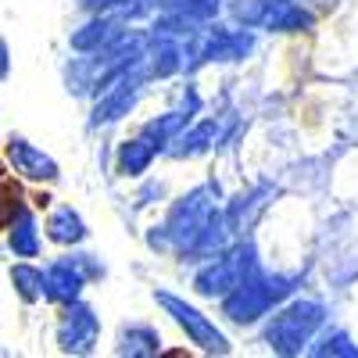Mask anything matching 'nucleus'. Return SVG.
Listing matches in <instances>:
<instances>
[{
    "mask_svg": "<svg viewBox=\"0 0 358 358\" xmlns=\"http://www.w3.org/2000/svg\"><path fill=\"white\" fill-rule=\"evenodd\" d=\"M222 204H226V197H222V187L215 179H204V183H194L190 190L169 197L162 226L169 229L176 262L197 265V262L212 258L233 244L236 233L229 229Z\"/></svg>",
    "mask_w": 358,
    "mask_h": 358,
    "instance_id": "obj_1",
    "label": "nucleus"
},
{
    "mask_svg": "<svg viewBox=\"0 0 358 358\" xmlns=\"http://www.w3.org/2000/svg\"><path fill=\"white\" fill-rule=\"evenodd\" d=\"M294 294H301V276L262 265L258 273H251L244 283H236L219 301V319L226 326H236V330H258Z\"/></svg>",
    "mask_w": 358,
    "mask_h": 358,
    "instance_id": "obj_2",
    "label": "nucleus"
},
{
    "mask_svg": "<svg viewBox=\"0 0 358 358\" xmlns=\"http://www.w3.org/2000/svg\"><path fill=\"white\" fill-rule=\"evenodd\" d=\"M326 322H330V305H326L322 297L294 294L290 301H283L258 326V344L268 355H280V358L308 355L312 341L319 337V330Z\"/></svg>",
    "mask_w": 358,
    "mask_h": 358,
    "instance_id": "obj_3",
    "label": "nucleus"
},
{
    "mask_svg": "<svg viewBox=\"0 0 358 358\" xmlns=\"http://www.w3.org/2000/svg\"><path fill=\"white\" fill-rule=\"evenodd\" d=\"M258 268H262V251L251 241V233L233 236L229 248H222L219 255H212V258H204V262L194 265L190 290L201 297V301L219 305L236 283H244L251 273H258Z\"/></svg>",
    "mask_w": 358,
    "mask_h": 358,
    "instance_id": "obj_4",
    "label": "nucleus"
},
{
    "mask_svg": "<svg viewBox=\"0 0 358 358\" xmlns=\"http://www.w3.org/2000/svg\"><path fill=\"white\" fill-rule=\"evenodd\" d=\"M151 301L158 305V312L176 326L179 337H183L194 351L215 355V358L233 355V341H229V334H226L222 319L208 315L201 305L190 301V297L176 294V290H169V287H155V290H151Z\"/></svg>",
    "mask_w": 358,
    "mask_h": 358,
    "instance_id": "obj_5",
    "label": "nucleus"
},
{
    "mask_svg": "<svg viewBox=\"0 0 358 358\" xmlns=\"http://www.w3.org/2000/svg\"><path fill=\"white\" fill-rule=\"evenodd\" d=\"M222 18L258 29L265 36H308L319 25L308 0H226Z\"/></svg>",
    "mask_w": 358,
    "mask_h": 358,
    "instance_id": "obj_6",
    "label": "nucleus"
},
{
    "mask_svg": "<svg viewBox=\"0 0 358 358\" xmlns=\"http://www.w3.org/2000/svg\"><path fill=\"white\" fill-rule=\"evenodd\" d=\"M43 273H47V297L43 301L62 308V305L79 301L90 283H101L108 276V268L97 255H90L83 248H65V255H57L54 262L43 265Z\"/></svg>",
    "mask_w": 358,
    "mask_h": 358,
    "instance_id": "obj_7",
    "label": "nucleus"
},
{
    "mask_svg": "<svg viewBox=\"0 0 358 358\" xmlns=\"http://www.w3.org/2000/svg\"><path fill=\"white\" fill-rule=\"evenodd\" d=\"M258 50V29L215 18L194 43V76L208 65H244Z\"/></svg>",
    "mask_w": 358,
    "mask_h": 358,
    "instance_id": "obj_8",
    "label": "nucleus"
},
{
    "mask_svg": "<svg viewBox=\"0 0 358 358\" xmlns=\"http://www.w3.org/2000/svg\"><path fill=\"white\" fill-rule=\"evenodd\" d=\"M151 83L155 79L147 72V65H136L126 76H118L111 86H104L101 94L90 101V129H111L118 122H126L129 115H136V108L143 104Z\"/></svg>",
    "mask_w": 358,
    "mask_h": 358,
    "instance_id": "obj_9",
    "label": "nucleus"
},
{
    "mask_svg": "<svg viewBox=\"0 0 358 358\" xmlns=\"http://www.w3.org/2000/svg\"><path fill=\"white\" fill-rule=\"evenodd\" d=\"M197 115H204V94L197 90L194 76H187V79H183V86H179L176 104H169L165 111H158V115H151V118H143L136 133L151 140V143L158 147V151H162V158H165L169 143H172V140H179V133H183Z\"/></svg>",
    "mask_w": 358,
    "mask_h": 358,
    "instance_id": "obj_10",
    "label": "nucleus"
},
{
    "mask_svg": "<svg viewBox=\"0 0 358 358\" xmlns=\"http://www.w3.org/2000/svg\"><path fill=\"white\" fill-rule=\"evenodd\" d=\"M101 334H104V322H101V312L79 297L72 305H62L57 308V322H54V344L62 355H94L101 348Z\"/></svg>",
    "mask_w": 358,
    "mask_h": 358,
    "instance_id": "obj_11",
    "label": "nucleus"
},
{
    "mask_svg": "<svg viewBox=\"0 0 358 358\" xmlns=\"http://www.w3.org/2000/svg\"><path fill=\"white\" fill-rule=\"evenodd\" d=\"M222 143H226V122L219 115H197L194 122L179 133V140L169 143L165 158L169 162H197V158L215 155Z\"/></svg>",
    "mask_w": 358,
    "mask_h": 358,
    "instance_id": "obj_12",
    "label": "nucleus"
},
{
    "mask_svg": "<svg viewBox=\"0 0 358 358\" xmlns=\"http://www.w3.org/2000/svg\"><path fill=\"white\" fill-rule=\"evenodd\" d=\"M4 158H8V169L18 179H25V183L43 187V183H57V179H62V165H57L43 147H36L33 140H25L18 133L4 140Z\"/></svg>",
    "mask_w": 358,
    "mask_h": 358,
    "instance_id": "obj_13",
    "label": "nucleus"
},
{
    "mask_svg": "<svg viewBox=\"0 0 358 358\" xmlns=\"http://www.w3.org/2000/svg\"><path fill=\"white\" fill-rule=\"evenodd\" d=\"M129 25H136V22H126L122 15H86L69 33V47H72V54L108 50L111 43H118L129 33Z\"/></svg>",
    "mask_w": 358,
    "mask_h": 358,
    "instance_id": "obj_14",
    "label": "nucleus"
},
{
    "mask_svg": "<svg viewBox=\"0 0 358 358\" xmlns=\"http://www.w3.org/2000/svg\"><path fill=\"white\" fill-rule=\"evenodd\" d=\"M276 197V187H268V183H255V187H244V190H236L233 197H226V219H229V229L236 236H244L255 229V222L268 212V204H273Z\"/></svg>",
    "mask_w": 358,
    "mask_h": 358,
    "instance_id": "obj_15",
    "label": "nucleus"
},
{
    "mask_svg": "<svg viewBox=\"0 0 358 358\" xmlns=\"http://www.w3.org/2000/svg\"><path fill=\"white\" fill-rule=\"evenodd\" d=\"M111 351L118 358H158V355H165V337L155 322L133 319V322H122L115 330Z\"/></svg>",
    "mask_w": 358,
    "mask_h": 358,
    "instance_id": "obj_16",
    "label": "nucleus"
},
{
    "mask_svg": "<svg viewBox=\"0 0 358 358\" xmlns=\"http://www.w3.org/2000/svg\"><path fill=\"white\" fill-rule=\"evenodd\" d=\"M162 151L140 133L126 136L115 143V155H111V165H115V176L118 179H143L147 172H151L158 165Z\"/></svg>",
    "mask_w": 358,
    "mask_h": 358,
    "instance_id": "obj_17",
    "label": "nucleus"
},
{
    "mask_svg": "<svg viewBox=\"0 0 358 358\" xmlns=\"http://www.w3.org/2000/svg\"><path fill=\"white\" fill-rule=\"evenodd\" d=\"M4 233H8V251L15 258H40L43 255L47 233L40 229V219H36V208L33 204H22Z\"/></svg>",
    "mask_w": 358,
    "mask_h": 358,
    "instance_id": "obj_18",
    "label": "nucleus"
},
{
    "mask_svg": "<svg viewBox=\"0 0 358 358\" xmlns=\"http://www.w3.org/2000/svg\"><path fill=\"white\" fill-rule=\"evenodd\" d=\"M43 233H47V241L57 244V248H83L90 241V226H86L83 212L72 208V204H50Z\"/></svg>",
    "mask_w": 358,
    "mask_h": 358,
    "instance_id": "obj_19",
    "label": "nucleus"
},
{
    "mask_svg": "<svg viewBox=\"0 0 358 358\" xmlns=\"http://www.w3.org/2000/svg\"><path fill=\"white\" fill-rule=\"evenodd\" d=\"M8 276H11V290H15V297L22 305H40L47 297V273L33 258H18Z\"/></svg>",
    "mask_w": 358,
    "mask_h": 358,
    "instance_id": "obj_20",
    "label": "nucleus"
},
{
    "mask_svg": "<svg viewBox=\"0 0 358 358\" xmlns=\"http://www.w3.org/2000/svg\"><path fill=\"white\" fill-rule=\"evenodd\" d=\"M308 355L312 358H358V341L351 337V330H344V326L326 322L319 330V337L312 341Z\"/></svg>",
    "mask_w": 358,
    "mask_h": 358,
    "instance_id": "obj_21",
    "label": "nucleus"
},
{
    "mask_svg": "<svg viewBox=\"0 0 358 358\" xmlns=\"http://www.w3.org/2000/svg\"><path fill=\"white\" fill-rule=\"evenodd\" d=\"M143 248L158 258H172V241H169V229L162 226V219L143 229Z\"/></svg>",
    "mask_w": 358,
    "mask_h": 358,
    "instance_id": "obj_22",
    "label": "nucleus"
},
{
    "mask_svg": "<svg viewBox=\"0 0 358 358\" xmlns=\"http://www.w3.org/2000/svg\"><path fill=\"white\" fill-rule=\"evenodd\" d=\"M22 204H25V197L15 183H0V229H8V222L15 219Z\"/></svg>",
    "mask_w": 358,
    "mask_h": 358,
    "instance_id": "obj_23",
    "label": "nucleus"
},
{
    "mask_svg": "<svg viewBox=\"0 0 358 358\" xmlns=\"http://www.w3.org/2000/svg\"><path fill=\"white\" fill-rule=\"evenodd\" d=\"M140 194H136V208H151V204H165L169 201V183L165 179H140Z\"/></svg>",
    "mask_w": 358,
    "mask_h": 358,
    "instance_id": "obj_24",
    "label": "nucleus"
},
{
    "mask_svg": "<svg viewBox=\"0 0 358 358\" xmlns=\"http://www.w3.org/2000/svg\"><path fill=\"white\" fill-rule=\"evenodd\" d=\"M86 15H126L129 0H79Z\"/></svg>",
    "mask_w": 358,
    "mask_h": 358,
    "instance_id": "obj_25",
    "label": "nucleus"
},
{
    "mask_svg": "<svg viewBox=\"0 0 358 358\" xmlns=\"http://www.w3.org/2000/svg\"><path fill=\"white\" fill-rule=\"evenodd\" d=\"M8 69H11V54H8V43L0 40V79L8 76Z\"/></svg>",
    "mask_w": 358,
    "mask_h": 358,
    "instance_id": "obj_26",
    "label": "nucleus"
}]
</instances>
